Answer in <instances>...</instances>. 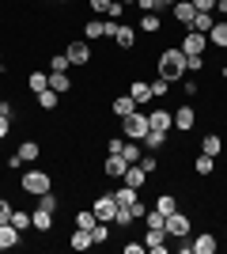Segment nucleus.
Segmentation results:
<instances>
[{
  "mask_svg": "<svg viewBox=\"0 0 227 254\" xmlns=\"http://www.w3.org/2000/svg\"><path fill=\"white\" fill-rule=\"evenodd\" d=\"M155 72L167 80V84H178L189 68H185V53L178 50V46H171V50H163L159 53V61H155Z\"/></svg>",
  "mask_w": 227,
  "mask_h": 254,
  "instance_id": "f257e3e1",
  "label": "nucleus"
},
{
  "mask_svg": "<svg viewBox=\"0 0 227 254\" xmlns=\"http://www.w3.org/2000/svg\"><path fill=\"white\" fill-rule=\"evenodd\" d=\"M148 129H151V122H148V114H144V106H140V110H133L129 118H121V137H125V140H144V137H148Z\"/></svg>",
  "mask_w": 227,
  "mask_h": 254,
  "instance_id": "f03ea898",
  "label": "nucleus"
},
{
  "mask_svg": "<svg viewBox=\"0 0 227 254\" xmlns=\"http://www.w3.org/2000/svg\"><path fill=\"white\" fill-rule=\"evenodd\" d=\"M19 190L23 193H31V197H38V193H45V190H53V175H49V171H27V175H23L19 179Z\"/></svg>",
  "mask_w": 227,
  "mask_h": 254,
  "instance_id": "7ed1b4c3",
  "label": "nucleus"
},
{
  "mask_svg": "<svg viewBox=\"0 0 227 254\" xmlns=\"http://www.w3.org/2000/svg\"><path fill=\"white\" fill-rule=\"evenodd\" d=\"M163 232H167V239H185V235L193 232V220H189V212H182V209L167 212V224H163Z\"/></svg>",
  "mask_w": 227,
  "mask_h": 254,
  "instance_id": "20e7f679",
  "label": "nucleus"
},
{
  "mask_svg": "<svg viewBox=\"0 0 227 254\" xmlns=\"http://www.w3.org/2000/svg\"><path fill=\"white\" fill-rule=\"evenodd\" d=\"M110 27V38H114V46H118V50H136V27H129V23H106Z\"/></svg>",
  "mask_w": 227,
  "mask_h": 254,
  "instance_id": "39448f33",
  "label": "nucleus"
},
{
  "mask_svg": "<svg viewBox=\"0 0 227 254\" xmlns=\"http://www.w3.org/2000/svg\"><path fill=\"white\" fill-rule=\"evenodd\" d=\"M178 50H182L185 57H205V53H208V34H201V31H185V34H182V42H178Z\"/></svg>",
  "mask_w": 227,
  "mask_h": 254,
  "instance_id": "423d86ee",
  "label": "nucleus"
},
{
  "mask_svg": "<svg viewBox=\"0 0 227 254\" xmlns=\"http://www.w3.org/2000/svg\"><path fill=\"white\" fill-rule=\"evenodd\" d=\"M65 53H68V61H72L76 68H87V64H91V46H87V38H72V42L65 46Z\"/></svg>",
  "mask_w": 227,
  "mask_h": 254,
  "instance_id": "0eeeda50",
  "label": "nucleus"
},
{
  "mask_svg": "<svg viewBox=\"0 0 227 254\" xmlns=\"http://www.w3.org/2000/svg\"><path fill=\"white\" fill-rule=\"evenodd\" d=\"M91 209H95V216H98V220L114 224V212H118V201H114V190H110V193H98Z\"/></svg>",
  "mask_w": 227,
  "mask_h": 254,
  "instance_id": "6e6552de",
  "label": "nucleus"
},
{
  "mask_svg": "<svg viewBox=\"0 0 227 254\" xmlns=\"http://www.w3.org/2000/svg\"><path fill=\"white\" fill-rule=\"evenodd\" d=\"M193 126H197V110L189 103L178 106V110H174V129H178V133H193Z\"/></svg>",
  "mask_w": 227,
  "mask_h": 254,
  "instance_id": "1a4fd4ad",
  "label": "nucleus"
},
{
  "mask_svg": "<svg viewBox=\"0 0 227 254\" xmlns=\"http://www.w3.org/2000/svg\"><path fill=\"white\" fill-rule=\"evenodd\" d=\"M133 110H140V106L133 103V95H129V91H125V95H114V99H110V114L118 118V122H121V118H129Z\"/></svg>",
  "mask_w": 227,
  "mask_h": 254,
  "instance_id": "9d476101",
  "label": "nucleus"
},
{
  "mask_svg": "<svg viewBox=\"0 0 227 254\" xmlns=\"http://www.w3.org/2000/svg\"><path fill=\"white\" fill-rule=\"evenodd\" d=\"M144 247H148L151 254H167L171 251V247H167V232H163V228H148V232H144Z\"/></svg>",
  "mask_w": 227,
  "mask_h": 254,
  "instance_id": "9b49d317",
  "label": "nucleus"
},
{
  "mask_svg": "<svg viewBox=\"0 0 227 254\" xmlns=\"http://www.w3.org/2000/svg\"><path fill=\"white\" fill-rule=\"evenodd\" d=\"M121 182H125V186H133V190H144V186H148V171H144L140 163H129V167H125V175H121Z\"/></svg>",
  "mask_w": 227,
  "mask_h": 254,
  "instance_id": "f8f14e48",
  "label": "nucleus"
},
{
  "mask_svg": "<svg viewBox=\"0 0 227 254\" xmlns=\"http://www.w3.org/2000/svg\"><path fill=\"white\" fill-rule=\"evenodd\" d=\"M148 122H151V129H159V133H171L174 129V114L167 110V106H155L148 114Z\"/></svg>",
  "mask_w": 227,
  "mask_h": 254,
  "instance_id": "ddd939ff",
  "label": "nucleus"
},
{
  "mask_svg": "<svg viewBox=\"0 0 227 254\" xmlns=\"http://www.w3.org/2000/svg\"><path fill=\"white\" fill-rule=\"evenodd\" d=\"M189 243H193V254H216V251H220V239H216L212 232H201V235H193Z\"/></svg>",
  "mask_w": 227,
  "mask_h": 254,
  "instance_id": "4468645a",
  "label": "nucleus"
},
{
  "mask_svg": "<svg viewBox=\"0 0 227 254\" xmlns=\"http://www.w3.org/2000/svg\"><path fill=\"white\" fill-rule=\"evenodd\" d=\"M171 15H174V23H182L185 31H189V23H193V15H197V8H193V0H178L171 8Z\"/></svg>",
  "mask_w": 227,
  "mask_h": 254,
  "instance_id": "2eb2a0df",
  "label": "nucleus"
},
{
  "mask_svg": "<svg viewBox=\"0 0 227 254\" xmlns=\"http://www.w3.org/2000/svg\"><path fill=\"white\" fill-rule=\"evenodd\" d=\"M125 167H129V163H125V156H114V152H110L106 163H102V175H106V179H114V182H121Z\"/></svg>",
  "mask_w": 227,
  "mask_h": 254,
  "instance_id": "dca6fc26",
  "label": "nucleus"
},
{
  "mask_svg": "<svg viewBox=\"0 0 227 254\" xmlns=\"http://www.w3.org/2000/svg\"><path fill=\"white\" fill-rule=\"evenodd\" d=\"M84 38L87 42H98V38H110V27L102 19H87L84 23Z\"/></svg>",
  "mask_w": 227,
  "mask_h": 254,
  "instance_id": "f3484780",
  "label": "nucleus"
},
{
  "mask_svg": "<svg viewBox=\"0 0 227 254\" xmlns=\"http://www.w3.org/2000/svg\"><path fill=\"white\" fill-rule=\"evenodd\" d=\"M114 201H118L121 209H129L133 201H140V190H133V186H125V182H121V186H114Z\"/></svg>",
  "mask_w": 227,
  "mask_h": 254,
  "instance_id": "a211bd4d",
  "label": "nucleus"
},
{
  "mask_svg": "<svg viewBox=\"0 0 227 254\" xmlns=\"http://www.w3.org/2000/svg\"><path fill=\"white\" fill-rule=\"evenodd\" d=\"M19 243H23V232H15L11 224H0V251H11Z\"/></svg>",
  "mask_w": 227,
  "mask_h": 254,
  "instance_id": "6ab92c4d",
  "label": "nucleus"
},
{
  "mask_svg": "<svg viewBox=\"0 0 227 254\" xmlns=\"http://www.w3.org/2000/svg\"><path fill=\"white\" fill-rule=\"evenodd\" d=\"M129 95H133V103H136V106L151 103V87H148V80H133V84H129Z\"/></svg>",
  "mask_w": 227,
  "mask_h": 254,
  "instance_id": "aec40b11",
  "label": "nucleus"
},
{
  "mask_svg": "<svg viewBox=\"0 0 227 254\" xmlns=\"http://www.w3.org/2000/svg\"><path fill=\"white\" fill-rule=\"evenodd\" d=\"M212 27H216V11H197L193 23H189V31H201V34H208Z\"/></svg>",
  "mask_w": 227,
  "mask_h": 254,
  "instance_id": "412c9836",
  "label": "nucleus"
},
{
  "mask_svg": "<svg viewBox=\"0 0 227 254\" xmlns=\"http://www.w3.org/2000/svg\"><path fill=\"white\" fill-rule=\"evenodd\" d=\"M208 46H216V50H227V19H216V27L208 31Z\"/></svg>",
  "mask_w": 227,
  "mask_h": 254,
  "instance_id": "4be33fe9",
  "label": "nucleus"
},
{
  "mask_svg": "<svg viewBox=\"0 0 227 254\" xmlns=\"http://www.w3.org/2000/svg\"><path fill=\"white\" fill-rule=\"evenodd\" d=\"M140 31L144 34H159L163 31V15H159V11H144V15H140Z\"/></svg>",
  "mask_w": 227,
  "mask_h": 254,
  "instance_id": "5701e85b",
  "label": "nucleus"
},
{
  "mask_svg": "<svg viewBox=\"0 0 227 254\" xmlns=\"http://www.w3.org/2000/svg\"><path fill=\"white\" fill-rule=\"evenodd\" d=\"M34 232H42V235L53 232V212L49 209H34Z\"/></svg>",
  "mask_w": 227,
  "mask_h": 254,
  "instance_id": "b1692460",
  "label": "nucleus"
},
{
  "mask_svg": "<svg viewBox=\"0 0 227 254\" xmlns=\"http://www.w3.org/2000/svg\"><path fill=\"white\" fill-rule=\"evenodd\" d=\"M11 228H15V232H23V235H27V232H31V228H34V212H15V209H11Z\"/></svg>",
  "mask_w": 227,
  "mask_h": 254,
  "instance_id": "393cba45",
  "label": "nucleus"
},
{
  "mask_svg": "<svg viewBox=\"0 0 227 254\" xmlns=\"http://www.w3.org/2000/svg\"><path fill=\"white\" fill-rule=\"evenodd\" d=\"M193 171L201 175V179H208V175H216V156H205V152H201V156L193 159Z\"/></svg>",
  "mask_w": 227,
  "mask_h": 254,
  "instance_id": "a878e982",
  "label": "nucleus"
},
{
  "mask_svg": "<svg viewBox=\"0 0 227 254\" xmlns=\"http://www.w3.org/2000/svg\"><path fill=\"white\" fill-rule=\"evenodd\" d=\"M140 144H144L148 152H163V148H167V133H159V129H148V137H144Z\"/></svg>",
  "mask_w": 227,
  "mask_h": 254,
  "instance_id": "bb28decb",
  "label": "nucleus"
},
{
  "mask_svg": "<svg viewBox=\"0 0 227 254\" xmlns=\"http://www.w3.org/2000/svg\"><path fill=\"white\" fill-rule=\"evenodd\" d=\"M68 247H72V251H91V247H95V239H91V232L76 228V232H72V239H68Z\"/></svg>",
  "mask_w": 227,
  "mask_h": 254,
  "instance_id": "cd10ccee",
  "label": "nucleus"
},
{
  "mask_svg": "<svg viewBox=\"0 0 227 254\" xmlns=\"http://www.w3.org/2000/svg\"><path fill=\"white\" fill-rule=\"evenodd\" d=\"M49 87H53L57 95H65V91H72V76L68 72H49Z\"/></svg>",
  "mask_w": 227,
  "mask_h": 254,
  "instance_id": "c85d7f7f",
  "label": "nucleus"
},
{
  "mask_svg": "<svg viewBox=\"0 0 227 254\" xmlns=\"http://www.w3.org/2000/svg\"><path fill=\"white\" fill-rule=\"evenodd\" d=\"M72 224H76V228H84V232H91V228L98 224V216H95V209H80L72 216Z\"/></svg>",
  "mask_w": 227,
  "mask_h": 254,
  "instance_id": "c756f323",
  "label": "nucleus"
},
{
  "mask_svg": "<svg viewBox=\"0 0 227 254\" xmlns=\"http://www.w3.org/2000/svg\"><path fill=\"white\" fill-rule=\"evenodd\" d=\"M201 152H205V156H220V152H224V137H220V133H208V137L201 140Z\"/></svg>",
  "mask_w": 227,
  "mask_h": 254,
  "instance_id": "7c9ffc66",
  "label": "nucleus"
},
{
  "mask_svg": "<svg viewBox=\"0 0 227 254\" xmlns=\"http://www.w3.org/2000/svg\"><path fill=\"white\" fill-rule=\"evenodd\" d=\"M15 152H19V159H23V163H34V159L42 156V148H38V140H23V144H19Z\"/></svg>",
  "mask_w": 227,
  "mask_h": 254,
  "instance_id": "2f4dec72",
  "label": "nucleus"
},
{
  "mask_svg": "<svg viewBox=\"0 0 227 254\" xmlns=\"http://www.w3.org/2000/svg\"><path fill=\"white\" fill-rule=\"evenodd\" d=\"M38 106H42V110H57V106H61V95H57L53 87H45V91H38Z\"/></svg>",
  "mask_w": 227,
  "mask_h": 254,
  "instance_id": "473e14b6",
  "label": "nucleus"
},
{
  "mask_svg": "<svg viewBox=\"0 0 227 254\" xmlns=\"http://www.w3.org/2000/svg\"><path fill=\"white\" fill-rule=\"evenodd\" d=\"M27 87H31L34 95L45 91V87H49V72H31V76H27Z\"/></svg>",
  "mask_w": 227,
  "mask_h": 254,
  "instance_id": "72a5a7b5",
  "label": "nucleus"
},
{
  "mask_svg": "<svg viewBox=\"0 0 227 254\" xmlns=\"http://www.w3.org/2000/svg\"><path fill=\"white\" fill-rule=\"evenodd\" d=\"M178 84H182V95H189V99H193V95H201V84H197V76H193V72H185L182 80H178Z\"/></svg>",
  "mask_w": 227,
  "mask_h": 254,
  "instance_id": "f704fd0d",
  "label": "nucleus"
},
{
  "mask_svg": "<svg viewBox=\"0 0 227 254\" xmlns=\"http://www.w3.org/2000/svg\"><path fill=\"white\" fill-rule=\"evenodd\" d=\"M68 68H72L68 53H53V57H49V72H68Z\"/></svg>",
  "mask_w": 227,
  "mask_h": 254,
  "instance_id": "c9c22d12",
  "label": "nucleus"
},
{
  "mask_svg": "<svg viewBox=\"0 0 227 254\" xmlns=\"http://www.w3.org/2000/svg\"><path fill=\"white\" fill-rule=\"evenodd\" d=\"M148 87H151V99H163V95H171V87H174V84H167L163 76H155Z\"/></svg>",
  "mask_w": 227,
  "mask_h": 254,
  "instance_id": "e433bc0d",
  "label": "nucleus"
},
{
  "mask_svg": "<svg viewBox=\"0 0 227 254\" xmlns=\"http://www.w3.org/2000/svg\"><path fill=\"white\" fill-rule=\"evenodd\" d=\"M155 209L159 212H174L178 209V197H174V193H159V197H155Z\"/></svg>",
  "mask_w": 227,
  "mask_h": 254,
  "instance_id": "4c0bfd02",
  "label": "nucleus"
},
{
  "mask_svg": "<svg viewBox=\"0 0 227 254\" xmlns=\"http://www.w3.org/2000/svg\"><path fill=\"white\" fill-rule=\"evenodd\" d=\"M144 224H148V228H163V224H167V212L148 209V212H144Z\"/></svg>",
  "mask_w": 227,
  "mask_h": 254,
  "instance_id": "58836bf2",
  "label": "nucleus"
},
{
  "mask_svg": "<svg viewBox=\"0 0 227 254\" xmlns=\"http://www.w3.org/2000/svg\"><path fill=\"white\" fill-rule=\"evenodd\" d=\"M91 239H95V243H106V239H110V224H106V220H98L95 228H91Z\"/></svg>",
  "mask_w": 227,
  "mask_h": 254,
  "instance_id": "ea45409f",
  "label": "nucleus"
},
{
  "mask_svg": "<svg viewBox=\"0 0 227 254\" xmlns=\"http://www.w3.org/2000/svg\"><path fill=\"white\" fill-rule=\"evenodd\" d=\"M140 167L148 171V175H155V171H159V156H155V152H144V156H140Z\"/></svg>",
  "mask_w": 227,
  "mask_h": 254,
  "instance_id": "a19ab883",
  "label": "nucleus"
},
{
  "mask_svg": "<svg viewBox=\"0 0 227 254\" xmlns=\"http://www.w3.org/2000/svg\"><path fill=\"white\" fill-rule=\"evenodd\" d=\"M133 220H136V216H133V209H121V205H118V212H114V224H118V228H129Z\"/></svg>",
  "mask_w": 227,
  "mask_h": 254,
  "instance_id": "79ce46f5",
  "label": "nucleus"
},
{
  "mask_svg": "<svg viewBox=\"0 0 227 254\" xmlns=\"http://www.w3.org/2000/svg\"><path fill=\"white\" fill-rule=\"evenodd\" d=\"M87 4H91L95 15H110V4H114V0H87Z\"/></svg>",
  "mask_w": 227,
  "mask_h": 254,
  "instance_id": "37998d69",
  "label": "nucleus"
},
{
  "mask_svg": "<svg viewBox=\"0 0 227 254\" xmlns=\"http://www.w3.org/2000/svg\"><path fill=\"white\" fill-rule=\"evenodd\" d=\"M121 251H125V254H144L148 247H144V239H129V243L121 247Z\"/></svg>",
  "mask_w": 227,
  "mask_h": 254,
  "instance_id": "c03bdc74",
  "label": "nucleus"
},
{
  "mask_svg": "<svg viewBox=\"0 0 227 254\" xmlns=\"http://www.w3.org/2000/svg\"><path fill=\"white\" fill-rule=\"evenodd\" d=\"M121 15H125V4H121V0H114V4H110V15H106V19H110V23H118Z\"/></svg>",
  "mask_w": 227,
  "mask_h": 254,
  "instance_id": "a18cd8bd",
  "label": "nucleus"
},
{
  "mask_svg": "<svg viewBox=\"0 0 227 254\" xmlns=\"http://www.w3.org/2000/svg\"><path fill=\"white\" fill-rule=\"evenodd\" d=\"M140 11H163V0H136Z\"/></svg>",
  "mask_w": 227,
  "mask_h": 254,
  "instance_id": "49530a36",
  "label": "nucleus"
},
{
  "mask_svg": "<svg viewBox=\"0 0 227 254\" xmlns=\"http://www.w3.org/2000/svg\"><path fill=\"white\" fill-rule=\"evenodd\" d=\"M8 220H11V201L0 197V224H8Z\"/></svg>",
  "mask_w": 227,
  "mask_h": 254,
  "instance_id": "de8ad7c7",
  "label": "nucleus"
},
{
  "mask_svg": "<svg viewBox=\"0 0 227 254\" xmlns=\"http://www.w3.org/2000/svg\"><path fill=\"white\" fill-rule=\"evenodd\" d=\"M110 152H114V156H121V152H125V137H110V144H106Z\"/></svg>",
  "mask_w": 227,
  "mask_h": 254,
  "instance_id": "09e8293b",
  "label": "nucleus"
},
{
  "mask_svg": "<svg viewBox=\"0 0 227 254\" xmlns=\"http://www.w3.org/2000/svg\"><path fill=\"white\" fill-rule=\"evenodd\" d=\"M0 114H4V118H15V103H11V99H0Z\"/></svg>",
  "mask_w": 227,
  "mask_h": 254,
  "instance_id": "8fccbe9b",
  "label": "nucleus"
},
{
  "mask_svg": "<svg viewBox=\"0 0 227 254\" xmlns=\"http://www.w3.org/2000/svg\"><path fill=\"white\" fill-rule=\"evenodd\" d=\"M197 11H216V0H193Z\"/></svg>",
  "mask_w": 227,
  "mask_h": 254,
  "instance_id": "3c124183",
  "label": "nucleus"
},
{
  "mask_svg": "<svg viewBox=\"0 0 227 254\" xmlns=\"http://www.w3.org/2000/svg\"><path fill=\"white\" fill-rule=\"evenodd\" d=\"M8 133H11V118H4V114H0V140L8 137Z\"/></svg>",
  "mask_w": 227,
  "mask_h": 254,
  "instance_id": "603ef678",
  "label": "nucleus"
},
{
  "mask_svg": "<svg viewBox=\"0 0 227 254\" xmlns=\"http://www.w3.org/2000/svg\"><path fill=\"white\" fill-rule=\"evenodd\" d=\"M23 167V159H19V152H11V156H8V171H19Z\"/></svg>",
  "mask_w": 227,
  "mask_h": 254,
  "instance_id": "864d4df0",
  "label": "nucleus"
},
{
  "mask_svg": "<svg viewBox=\"0 0 227 254\" xmlns=\"http://www.w3.org/2000/svg\"><path fill=\"white\" fill-rule=\"evenodd\" d=\"M216 19H227V0H216Z\"/></svg>",
  "mask_w": 227,
  "mask_h": 254,
  "instance_id": "5fc2aeb1",
  "label": "nucleus"
},
{
  "mask_svg": "<svg viewBox=\"0 0 227 254\" xmlns=\"http://www.w3.org/2000/svg\"><path fill=\"white\" fill-rule=\"evenodd\" d=\"M174 4H178V0H163V8H174Z\"/></svg>",
  "mask_w": 227,
  "mask_h": 254,
  "instance_id": "6e6d98bb",
  "label": "nucleus"
},
{
  "mask_svg": "<svg viewBox=\"0 0 227 254\" xmlns=\"http://www.w3.org/2000/svg\"><path fill=\"white\" fill-rule=\"evenodd\" d=\"M220 76H224V80H227V64H224V68H220Z\"/></svg>",
  "mask_w": 227,
  "mask_h": 254,
  "instance_id": "4d7b16f0",
  "label": "nucleus"
},
{
  "mask_svg": "<svg viewBox=\"0 0 227 254\" xmlns=\"http://www.w3.org/2000/svg\"><path fill=\"white\" fill-rule=\"evenodd\" d=\"M121 4H136V0H121Z\"/></svg>",
  "mask_w": 227,
  "mask_h": 254,
  "instance_id": "13d9d810",
  "label": "nucleus"
},
{
  "mask_svg": "<svg viewBox=\"0 0 227 254\" xmlns=\"http://www.w3.org/2000/svg\"><path fill=\"white\" fill-rule=\"evenodd\" d=\"M53 4H68V0H53Z\"/></svg>",
  "mask_w": 227,
  "mask_h": 254,
  "instance_id": "bf43d9fd",
  "label": "nucleus"
},
{
  "mask_svg": "<svg viewBox=\"0 0 227 254\" xmlns=\"http://www.w3.org/2000/svg\"><path fill=\"white\" fill-rule=\"evenodd\" d=\"M0 61H4V50H0Z\"/></svg>",
  "mask_w": 227,
  "mask_h": 254,
  "instance_id": "052dcab7",
  "label": "nucleus"
}]
</instances>
